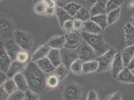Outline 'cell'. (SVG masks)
I'll list each match as a JSON object with an SVG mask.
<instances>
[{
    "instance_id": "2",
    "label": "cell",
    "mask_w": 134,
    "mask_h": 100,
    "mask_svg": "<svg viewBox=\"0 0 134 100\" xmlns=\"http://www.w3.org/2000/svg\"><path fill=\"white\" fill-rule=\"evenodd\" d=\"M14 41L24 51L30 52L33 46V40L32 36L26 32L16 30L14 33Z\"/></svg>"
},
{
    "instance_id": "51",
    "label": "cell",
    "mask_w": 134,
    "mask_h": 100,
    "mask_svg": "<svg viewBox=\"0 0 134 100\" xmlns=\"http://www.w3.org/2000/svg\"><path fill=\"white\" fill-rule=\"evenodd\" d=\"M129 23H130L131 25H132L134 27V15H133V16L132 17V18H131V19L130 20V22Z\"/></svg>"
},
{
    "instance_id": "44",
    "label": "cell",
    "mask_w": 134,
    "mask_h": 100,
    "mask_svg": "<svg viewBox=\"0 0 134 100\" xmlns=\"http://www.w3.org/2000/svg\"><path fill=\"white\" fill-rule=\"evenodd\" d=\"M0 100H7L10 96L2 86H1L0 88Z\"/></svg>"
},
{
    "instance_id": "16",
    "label": "cell",
    "mask_w": 134,
    "mask_h": 100,
    "mask_svg": "<svg viewBox=\"0 0 134 100\" xmlns=\"http://www.w3.org/2000/svg\"><path fill=\"white\" fill-rule=\"evenodd\" d=\"M51 49V48L47 44L41 46L34 53L32 57V61L36 62L47 58Z\"/></svg>"
},
{
    "instance_id": "8",
    "label": "cell",
    "mask_w": 134,
    "mask_h": 100,
    "mask_svg": "<svg viewBox=\"0 0 134 100\" xmlns=\"http://www.w3.org/2000/svg\"><path fill=\"white\" fill-rule=\"evenodd\" d=\"M28 83L29 89L38 95L44 94L48 90L47 82L32 77L25 76Z\"/></svg>"
},
{
    "instance_id": "4",
    "label": "cell",
    "mask_w": 134,
    "mask_h": 100,
    "mask_svg": "<svg viewBox=\"0 0 134 100\" xmlns=\"http://www.w3.org/2000/svg\"><path fill=\"white\" fill-rule=\"evenodd\" d=\"M14 26L10 18L6 16H1V37L4 41L14 39Z\"/></svg>"
},
{
    "instance_id": "36",
    "label": "cell",
    "mask_w": 134,
    "mask_h": 100,
    "mask_svg": "<svg viewBox=\"0 0 134 100\" xmlns=\"http://www.w3.org/2000/svg\"><path fill=\"white\" fill-rule=\"evenodd\" d=\"M47 7L45 5L43 2H38L35 3V5L34 7V10L35 13L38 15H43L46 14Z\"/></svg>"
},
{
    "instance_id": "42",
    "label": "cell",
    "mask_w": 134,
    "mask_h": 100,
    "mask_svg": "<svg viewBox=\"0 0 134 100\" xmlns=\"http://www.w3.org/2000/svg\"><path fill=\"white\" fill-rule=\"evenodd\" d=\"M84 23L85 22L81 20L74 19V30L80 33L82 32L84 29Z\"/></svg>"
},
{
    "instance_id": "18",
    "label": "cell",
    "mask_w": 134,
    "mask_h": 100,
    "mask_svg": "<svg viewBox=\"0 0 134 100\" xmlns=\"http://www.w3.org/2000/svg\"><path fill=\"white\" fill-rule=\"evenodd\" d=\"M47 44L51 49L61 50L65 48V36H56L53 37L48 42Z\"/></svg>"
},
{
    "instance_id": "52",
    "label": "cell",
    "mask_w": 134,
    "mask_h": 100,
    "mask_svg": "<svg viewBox=\"0 0 134 100\" xmlns=\"http://www.w3.org/2000/svg\"><path fill=\"white\" fill-rule=\"evenodd\" d=\"M33 1L34 2H35V3H38V2H41V0H33Z\"/></svg>"
},
{
    "instance_id": "29",
    "label": "cell",
    "mask_w": 134,
    "mask_h": 100,
    "mask_svg": "<svg viewBox=\"0 0 134 100\" xmlns=\"http://www.w3.org/2000/svg\"><path fill=\"white\" fill-rule=\"evenodd\" d=\"M9 95L18 90L16 84L13 78H9L2 86Z\"/></svg>"
},
{
    "instance_id": "41",
    "label": "cell",
    "mask_w": 134,
    "mask_h": 100,
    "mask_svg": "<svg viewBox=\"0 0 134 100\" xmlns=\"http://www.w3.org/2000/svg\"><path fill=\"white\" fill-rule=\"evenodd\" d=\"M25 94L21 91L18 90L10 95L7 100H23L24 99Z\"/></svg>"
},
{
    "instance_id": "39",
    "label": "cell",
    "mask_w": 134,
    "mask_h": 100,
    "mask_svg": "<svg viewBox=\"0 0 134 100\" xmlns=\"http://www.w3.org/2000/svg\"><path fill=\"white\" fill-rule=\"evenodd\" d=\"M24 94V100H39L38 94L32 91L30 89L26 91Z\"/></svg>"
},
{
    "instance_id": "25",
    "label": "cell",
    "mask_w": 134,
    "mask_h": 100,
    "mask_svg": "<svg viewBox=\"0 0 134 100\" xmlns=\"http://www.w3.org/2000/svg\"><path fill=\"white\" fill-rule=\"evenodd\" d=\"M56 14L60 26L62 27L64 23L69 20L73 19L67 12L62 7H59L56 9Z\"/></svg>"
},
{
    "instance_id": "23",
    "label": "cell",
    "mask_w": 134,
    "mask_h": 100,
    "mask_svg": "<svg viewBox=\"0 0 134 100\" xmlns=\"http://www.w3.org/2000/svg\"><path fill=\"white\" fill-rule=\"evenodd\" d=\"M127 46H134V27L128 23L124 27Z\"/></svg>"
},
{
    "instance_id": "48",
    "label": "cell",
    "mask_w": 134,
    "mask_h": 100,
    "mask_svg": "<svg viewBox=\"0 0 134 100\" xmlns=\"http://www.w3.org/2000/svg\"><path fill=\"white\" fill-rule=\"evenodd\" d=\"M56 7L54 8H49L47 7L46 10V15H47L48 16H51L54 15L55 13H56Z\"/></svg>"
},
{
    "instance_id": "46",
    "label": "cell",
    "mask_w": 134,
    "mask_h": 100,
    "mask_svg": "<svg viewBox=\"0 0 134 100\" xmlns=\"http://www.w3.org/2000/svg\"><path fill=\"white\" fill-rule=\"evenodd\" d=\"M43 3L45 4L47 7H56V3L55 0H43Z\"/></svg>"
},
{
    "instance_id": "27",
    "label": "cell",
    "mask_w": 134,
    "mask_h": 100,
    "mask_svg": "<svg viewBox=\"0 0 134 100\" xmlns=\"http://www.w3.org/2000/svg\"><path fill=\"white\" fill-rule=\"evenodd\" d=\"M91 18V16L90 13V10L84 7H82L79 10L77 14L73 17L74 19L79 20L84 22L90 20Z\"/></svg>"
},
{
    "instance_id": "21",
    "label": "cell",
    "mask_w": 134,
    "mask_h": 100,
    "mask_svg": "<svg viewBox=\"0 0 134 100\" xmlns=\"http://www.w3.org/2000/svg\"><path fill=\"white\" fill-rule=\"evenodd\" d=\"M117 79L125 83H134V75L128 68H124L119 75Z\"/></svg>"
},
{
    "instance_id": "54",
    "label": "cell",
    "mask_w": 134,
    "mask_h": 100,
    "mask_svg": "<svg viewBox=\"0 0 134 100\" xmlns=\"http://www.w3.org/2000/svg\"><path fill=\"white\" fill-rule=\"evenodd\" d=\"M106 1H109V0H106Z\"/></svg>"
},
{
    "instance_id": "19",
    "label": "cell",
    "mask_w": 134,
    "mask_h": 100,
    "mask_svg": "<svg viewBox=\"0 0 134 100\" xmlns=\"http://www.w3.org/2000/svg\"><path fill=\"white\" fill-rule=\"evenodd\" d=\"M83 31L91 34L98 35L101 33L102 29L90 19L84 23Z\"/></svg>"
},
{
    "instance_id": "43",
    "label": "cell",
    "mask_w": 134,
    "mask_h": 100,
    "mask_svg": "<svg viewBox=\"0 0 134 100\" xmlns=\"http://www.w3.org/2000/svg\"><path fill=\"white\" fill-rule=\"evenodd\" d=\"M122 98V95L121 93L120 92H117L109 96L106 100H121Z\"/></svg>"
},
{
    "instance_id": "5",
    "label": "cell",
    "mask_w": 134,
    "mask_h": 100,
    "mask_svg": "<svg viewBox=\"0 0 134 100\" xmlns=\"http://www.w3.org/2000/svg\"><path fill=\"white\" fill-rule=\"evenodd\" d=\"M116 54V50L114 48H110L105 54L98 58L97 61L99 63V67L97 72H104L109 70L112 67L113 62Z\"/></svg>"
},
{
    "instance_id": "22",
    "label": "cell",
    "mask_w": 134,
    "mask_h": 100,
    "mask_svg": "<svg viewBox=\"0 0 134 100\" xmlns=\"http://www.w3.org/2000/svg\"><path fill=\"white\" fill-rule=\"evenodd\" d=\"M121 54L124 66L128 67L129 64L134 58V46H129L123 50Z\"/></svg>"
},
{
    "instance_id": "40",
    "label": "cell",
    "mask_w": 134,
    "mask_h": 100,
    "mask_svg": "<svg viewBox=\"0 0 134 100\" xmlns=\"http://www.w3.org/2000/svg\"><path fill=\"white\" fill-rule=\"evenodd\" d=\"M62 27L67 33H69L75 31L74 27V19L69 20L65 22Z\"/></svg>"
},
{
    "instance_id": "38",
    "label": "cell",
    "mask_w": 134,
    "mask_h": 100,
    "mask_svg": "<svg viewBox=\"0 0 134 100\" xmlns=\"http://www.w3.org/2000/svg\"><path fill=\"white\" fill-rule=\"evenodd\" d=\"M29 57L28 52L23 50L17 55L16 60L22 63H26L29 60Z\"/></svg>"
},
{
    "instance_id": "28",
    "label": "cell",
    "mask_w": 134,
    "mask_h": 100,
    "mask_svg": "<svg viewBox=\"0 0 134 100\" xmlns=\"http://www.w3.org/2000/svg\"><path fill=\"white\" fill-rule=\"evenodd\" d=\"M62 8L67 12L71 17L73 18L77 14L79 10L82 8V7L76 3L71 2Z\"/></svg>"
},
{
    "instance_id": "37",
    "label": "cell",
    "mask_w": 134,
    "mask_h": 100,
    "mask_svg": "<svg viewBox=\"0 0 134 100\" xmlns=\"http://www.w3.org/2000/svg\"><path fill=\"white\" fill-rule=\"evenodd\" d=\"M59 78L56 75L51 76L48 78H47V84L48 87L51 88H56L59 84Z\"/></svg>"
},
{
    "instance_id": "20",
    "label": "cell",
    "mask_w": 134,
    "mask_h": 100,
    "mask_svg": "<svg viewBox=\"0 0 134 100\" xmlns=\"http://www.w3.org/2000/svg\"><path fill=\"white\" fill-rule=\"evenodd\" d=\"M35 62L40 69L45 73H49L54 71L56 69L47 57Z\"/></svg>"
},
{
    "instance_id": "11",
    "label": "cell",
    "mask_w": 134,
    "mask_h": 100,
    "mask_svg": "<svg viewBox=\"0 0 134 100\" xmlns=\"http://www.w3.org/2000/svg\"><path fill=\"white\" fill-rule=\"evenodd\" d=\"M6 53L10 57L12 61L16 60L17 55L23 49L17 43L13 40H6L3 42Z\"/></svg>"
},
{
    "instance_id": "10",
    "label": "cell",
    "mask_w": 134,
    "mask_h": 100,
    "mask_svg": "<svg viewBox=\"0 0 134 100\" xmlns=\"http://www.w3.org/2000/svg\"><path fill=\"white\" fill-rule=\"evenodd\" d=\"M65 36V48L77 49L83 40L81 34L76 31L67 33Z\"/></svg>"
},
{
    "instance_id": "34",
    "label": "cell",
    "mask_w": 134,
    "mask_h": 100,
    "mask_svg": "<svg viewBox=\"0 0 134 100\" xmlns=\"http://www.w3.org/2000/svg\"><path fill=\"white\" fill-rule=\"evenodd\" d=\"M121 9L120 8H118L117 9L114 10L110 12L108 14L107 19L108 25H111L115 22L120 16Z\"/></svg>"
},
{
    "instance_id": "35",
    "label": "cell",
    "mask_w": 134,
    "mask_h": 100,
    "mask_svg": "<svg viewBox=\"0 0 134 100\" xmlns=\"http://www.w3.org/2000/svg\"><path fill=\"white\" fill-rule=\"evenodd\" d=\"M72 2L77 3L82 7H84L89 10L93 7L98 0H72Z\"/></svg>"
},
{
    "instance_id": "1",
    "label": "cell",
    "mask_w": 134,
    "mask_h": 100,
    "mask_svg": "<svg viewBox=\"0 0 134 100\" xmlns=\"http://www.w3.org/2000/svg\"><path fill=\"white\" fill-rule=\"evenodd\" d=\"M83 39L87 42L95 51L96 56L99 58L105 54L110 49V47L105 43L101 34L94 35L81 32Z\"/></svg>"
},
{
    "instance_id": "53",
    "label": "cell",
    "mask_w": 134,
    "mask_h": 100,
    "mask_svg": "<svg viewBox=\"0 0 134 100\" xmlns=\"http://www.w3.org/2000/svg\"><path fill=\"white\" fill-rule=\"evenodd\" d=\"M131 72H132V73H133V74L134 75V68L133 70H131Z\"/></svg>"
},
{
    "instance_id": "49",
    "label": "cell",
    "mask_w": 134,
    "mask_h": 100,
    "mask_svg": "<svg viewBox=\"0 0 134 100\" xmlns=\"http://www.w3.org/2000/svg\"><path fill=\"white\" fill-rule=\"evenodd\" d=\"M58 2V4L61 7H63L64 6L66 5L69 3L72 2V0H57Z\"/></svg>"
},
{
    "instance_id": "30",
    "label": "cell",
    "mask_w": 134,
    "mask_h": 100,
    "mask_svg": "<svg viewBox=\"0 0 134 100\" xmlns=\"http://www.w3.org/2000/svg\"><path fill=\"white\" fill-rule=\"evenodd\" d=\"M92 21L96 23L99 27L103 29H104L108 25L107 15L106 14L100 15L92 17L90 19Z\"/></svg>"
},
{
    "instance_id": "7",
    "label": "cell",
    "mask_w": 134,
    "mask_h": 100,
    "mask_svg": "<svg viewBox=\"0 0 134 100\" xmlns=\"http://www.w3.org/2000/svg\"><path fill=\"white\" fill-rule=\"evenodd\" d=\"M63 95L65 100H79L81 97V90L76 84L68 82L64 86Z\"/></svg>"
},
{
    "instance_id": "6",
    "label": "cell",
    "mask_w": 134,
    "mask_h": 100,
    "mask_svg": "<svg viewBox=\"0 0 134 100\" xmlns=\"http://www.w3.org/2000/svg\"><path fill=\"white\" fill-rule=\"evenodd\" d=\"M61 58L62 64H63L68 70L73 63L79 59L77 49H71L64 48L60 50Z\"/></svg>"
},
{
    "instance_id": "26",
    "label": "cell",
    "mask_w": 134,
    "mask_h": 100,
    "mask_svg": "<svg viewBox=\"0 0 134 100\" xmlns=\"http://www.w3.org/2000/svg\"><path fill=\"white\" fill-rule=\"evenodd\" d=\"M99 67V63L96 61L87 62L83 63V73L85 74L95 72L97 71Z\"/></svg>"
},
{
    "instance_id": "55",
    "label": "cell",
    "mask_w": 134,
    "mask_h": 100,
    "mask_svg": "<svg viewBox=\"0 0 134 100\" xmlns=\"http://www.w3.org/2000/svg\"></svg>"
},
{
    "instance_id": "24",
    "label": "cell",
    "mask_w": 134,
    "mask_h": 100,
    "mask_svg": "<svg viewBox=\"0 0 134 100\" xmlns=\"http://www.w3.org/2000/svg\"><path fill=\"white\" fill-rule=\"evenodd\" d=\"M47 58L55 68L58 67L62 64L61 58L59 50L51 49L48 55Z\"/></svg>"
},
{
    "instance_id": "47",
    "label": "cell",
    "mask_w": 134,
    "mask_h": 100,
    "mask_svg": "<svg viewBox=\"0 0 134 100\" xmlns=\"http://www.w3.org/2000/svg\"><path fill=\"white\" fill-rule=\"evenodd\" d=\"M8 77L7 73L1 71L0 72V84L1 86H2L4 83L8 80Z\"/></svg>"
},
{
    "instance_id": "50",
    "label": "cell",
    "mask_w": 134,
    "mask_h": 100,
    "mask_svg": "<svg viewBox=\"0 0 134 100\" xmlns=\"http://www.w3.org/2000/svg\"><path fill=\"white\" fill-rule=\"evenodd\" d=\"M127 68H128L130 70H132L134 68V57L133 59H132V60L130 63V64H129Z\"/></svg>"
},
{
    "instance_id": "32",
    "label": "cell",
    "mask_w": 134,
    "mask_h": 100,
    "mask_svg": "<svg viewBox=\"0 0 134 100\" xmlns=\"http://www.w3.org/2000/svg\"><path fill=\"white\" fill-rule=\"evenodd\" d=\"M124 0H109L107 2V14L116 10L122 5Z\"/></svg>"
},
{
    "instance_id": "3",
    "label": "cell",
    "mask_w": 134,
    "mask_h": 100,
    "mask_svg": "<svg viewBox=\"0 0 134 100\" xmlns=\"http://www.w3.org/2000/svg\"><path fill=\"white\" fill-rule=\"evenodd\" d=\"M79 59L83 62L96 61L98 57L96 56L95 51L87 42L84 40L77 49Z\"/></svg>"
},
{
    "instance_id": "13",
    "label": "cell",
    "mask_w": 134,
    "mask_h": 100,
    "mask_svg": "<svg viewBox=\"0 0 134 100\" xmlns=\"http://www.w3.org/2000/svg\"><path fill=\"white\" fill-rule=\"evenodd\" d=\"M123 63L121 54L118 53L115 56L112 66V75L114 78H117L119 74L124 69Z\"/></svg>"
},
{
    "instance_id": "9",
    "label": "cell",
    "mask_w": 134,
    "mask_h": 100,
    "mask_svg": "<svg viewBox=\"0 0 134 100\" xmlns=\"http://www.w3.org/2000/svg\"><path fill=\"white\" fill-rule=\"evenodd\" d=\"M25 76H29L33 78L47 82V78L35 62H31L26 66L23 72Z\"/></svg>"
},
{
    "instance_id": "12",
    "label": "cell",
    "mask_w": 134,
    "mask_h": 100,
    "mask_svg": "<svg viewBox=\"0 0 134 100\" xmlns=\"http://www.w3.org/2000/svg\"><path fill=\"white\" fill-rule=\"evenodd\" d=\"M0 61L1 71L7 73L12 61L10 57L6 53L3 41H1L0 44Z\"/></svg>"
},
{
    "instance_id": "33",
    "label": "cell",
    "mask_w": 134,
    "mask_h": 100,
    "mask_svg": "<svg viewBox=\"0 0 134 100\" xmlns=\"http://www.w3.org/2000/svg\"><path fill=\"white\" fill-rule=\"evenodd\" d=\"M83 62L79 59L74 62L70 67V70L76 75H80L83 73Z\"/></svg>"
},
{
    "instance_id": "17",
    "label": "cell",
    "mask_w": 134,
    "mask_h": 100,
    "mask_svg": "<svg viewBox=\"0 0 134 100\" xmlns=\"http://www.w3.org/2000/svg\"><path fill=\"white\" fill-rule=\"evenodd\" d=\"M14 80L16 84L18 90L25 93L29 89L26 78L23 73H20L14 77Z\"/></svg>"
},
{
    "instance_id": "45",
    "label": "cell",
    "mask_w": 134,
    "mask_h": 100,
    "mask_svg": "<svg viewBox=\"0 0 134 100\" xmlns=\"http://www.w3.org/2000/svg\"><path fill=\"white\" fill-rule=\"evenodd\" d=\"M87 100H99L97 94L93 90H91L89 92Z\"/></svg>"
},
{
    "instance_id": "14",
    "label": "cell",
    "mask_w": 134,
    "mask_h": 100,
    "mask_svg": "<svg viewBox=\"0 0 134 100\" xmlns=\"http://www.w3.org/2000/svg\"><path fill=\"white\" fill-rule=\"evenodd\" d=\"M107 2L106 0H98L90 10L91 17L107 14Z\"/></svg>"
},
{
    "instance_id": "15",
    "label": "cell",
    "mask_w": 134,
    "mask_h": 100,
    "mask_svg": "<svg viewBox=\"0 0 134 100\" xmlns=\"http://www.w3.org/2000/svg\"><path fill=\"white\" fill-rule=\"evenodd\" d=\"M25 66L26 63H22L17 60L12 62L10 67L7 72L8 78H13L15 75L21 73L25 69Z\"/></svg>"
},
{
    "instance_id": "31",
    "label": "cell",
    "mask_w": 134,
    "mask_h": 100,
    "mask_svg": "<svg viewBox=\"0 0 134 100\" xmlns=\"http://www.w3.org/2000/svg\"><path fill=\"white\" fill-rule=\"evenodd\" d=\"M54 73L59 80H63L67 77L69 73V70L62 64L61 65L56 68Z\"/></svg>"
}]
</instances>
